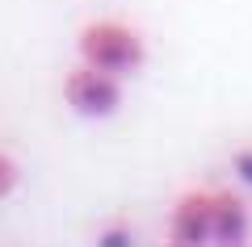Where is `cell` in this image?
I'll use <instances>...</instances> for the list:
<instances>
[{"label":"cell","instance_id":"6da1fadb","mask_svg":"<svg viewBox=\"0 0 252 247\" xmlns=\"http://www.w3.org/2000/svg\"><path fill=\"white\" fill-rule=\"evenodd\" d=\"M76 46H80V59L93 63V67L109 71V76H135L139 67H143V38L135 34L130 26H122V21H93V26L80 29V38H76Z\"/></svg>","mask_w":252,"mask_h":247},{"label":"cell","instance_id":"7a4b0ae2","mask_svg":"<svg viewBox=\"0 0 252 247\" xmlns=\"http://www.w3.org/2000/svg\"><path fill=\"white\" fill-rule=\"evenodd\" d=\"M63 101H67L80 117H109L122 105V84H118V76L84 63V67H76V71L63 76Z\"/></svg>","mask_w":252,"mask_h":247},{"label":"cell","instance_id":"3957f363","mask_svg":"<svg viewBox=\"0 0 252 247\" xmlns=\"http://www.w3.org/2000/svg\"><path fill=\"white\" fill-rule=\"evenodd\" d=\"M168 247H210V193L177 197L168 214Z\"/></svg>","mask_w":252,"mask_h":247},{"label":"cell","instance_id":"277c9868","mask_svg":"<svg viewBox=\"0 0 252 247\" xmlns=\"http://www.w3.org/2000/svg\"><path fill=\"white\" fill-rule=\"evenodd\" d=\"M248 239V210L235 193H210V243L215 247H244Z\"/></svg>","mask_w":252,"mask_h":247},{"label":"cell","instance_id":"5b68a950","mask_svg":"<svg viewBox=\"0 0 252 247\" xmlns=\"http://www.w3.org/2000/svg\"><path fill=\"white\" fill-rule=\"evenodd\" d=\"M13 189H17V164L0 151V197H9Z\"/></svg>","mask_w":252,"mask_h":247},{"label":"cell","instance_id":"8992f818","mask_svg":"<svg viewBox=\"0 0 252 247\" xmlns=\"http://www.w3.org/2000/svg\"><path fill=\"white\" fill-rule=\"evenodd\" d=\"M235 172L244 180H252V151H235Z\"/></svg>","mask_w":252,"mask_h":247},{"label":"cell","instance_id":"52a82bcc","mask_svg":"<svg viewBox=\"0 0 252 247\" xmlns=\"http://www.w3.org/2000/svg\"><path fill=\"white\" fill-rule=\"evenodd\" d=\"M130 239H126V230H105V243L101 247H126Z\"/></svg>","mask_w":252,"mask_h":247}]
</instances>
